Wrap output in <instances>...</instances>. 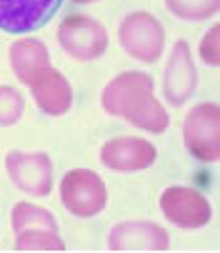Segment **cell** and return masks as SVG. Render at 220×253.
Returning <instances> with one entry per match:
<instances>
[{
    "label": "cell",
    "instance_id": "cell-11",
    "mask_svg": "<svg viewBox=\"0 0 220 253\" xmlns=\"http://www.w3.org/2000/svg\"><path fill=\"white\" fill-rule=\"evenodd\" d=\"M63 0H0V28L5 33H30L45 25Z\"/></svg>",
    "mask_w": 220,
    "mask_h": 253
},
{
    "label": "cell",
    "instance_id": "cell-8",
    "mask_svg": "<svg viewBox=\"0 0 220 253\" xmlns=\"http://www.w3.org/2000/svg\"><path fill=\"white\" fill-rule=\"evenodd\" d=\"M25 83L30 88V95H33L35 105H38V111H43L45 116H63L70 111L73 88H70L68 78L50 63L33 70Z\"/></svg>",
    "mask_w": 220,
    "mask_h": 253
},
{
    "label": "cell",
    "instance_id": "cell-19",
    "mask_svg": "<svg viewBox=\"0 0 220 253\" xmlns=\"http://www.w3.org/2000/svg\"><path fill=\"white\" fill-rule=\"evenodd\" d=\"M73 3H83L85 5V3H95V0H73Z\"/></svg>",
    "mask_w": 220,
    "mask_h": 253
},
{
    "label": "cell",
    "instance_id": "cell-1",
    "mask_svg": "<svg viewBox=\"0 0 220 253\" xmlns=\"http://www.w3.org/2000/svg\"><path fill=\"white\" fill-rule=\"evenodd\" d=\"M100 105L108 116L128 121L145 133H165L170 116L155 98V83L143 70H123L103 88Z\"/></svg>",
    "mask_w": 220,
    "mask_h": 253
},
{
    "label": "cell",
    "instance_id": "cell-6",
    "mask_svg": "<svg viewBox=\"0 0 220 253\" xmlns=\"http://www.w3.org/2000/svg\"><path fill=\"white\" fill-rule=\"evenodd\" d=\"M163 215L183 231H198L210 223L213 208L208 198L190 186H170L160 193Z\"/></svg>",
    "mask_w": 220,
    "mask_h": 253
},
{
    "label": "cell",
    "instance_id": "cell-14",
    "mask_svg": "<svg viewBox=\"0 0 220 253\" xmlns=\"http://www.w3.org/2000/svg\"><path fill=\"white\" fill-rule=\"evenodd\" d=\"M10 223L13 231H25V228H48V231H58V221L55 215L40 206H33V203H18L13 208L10 215Z\"/></svg>",
    "mask_w": 220,
    "mask_h": 253
},
{
    "label": "cell",
    "instance_id": "cell-12",
    "mask_svg": "<svg viewBox=\"0 0 220 253\" xmlns=\"http://www.w3.org/2000/svg\"><path fill=\"white\" fill-rule=\"evenodd\" d=\"M168 231L150 221H128L118 223L108 233L110 251H168Z\"/></svg>",
    "mask_w": 220,
    "mask_h": 253
},
{
    "label": "cell",
    "instance_id": "cell-15",
    "mask_svg": "<svg viewBox=\"0 0 220 253\" xmlns=\"http://www.w3.org/2000/svg\"><path fill=\"white\" fill-rule=\"evenodd\" d=\"M15 248L18 251H65V243L58 236V231L25 228L15 233Z\"/></svg>",
    "mask_w": 220,
    "mask_h": 253
},
{
    "label": "cell",
    "instance_id": "cell-17",
    "mask_svg": "<svg viewBox=\"0 0 220 253\" xmlns=\"http://www.w3.org/2000/svg\"><path fill=\"white\" fill-rule=\"evenodd\" d=\"M23 118V95L13 85H0V126H15Z\"/></svg>",
    "mask_w": 220,
    "mask_h": 253
},
{
    "label": "cell",
    "instance_id": "cell-2",
    "mask_svg": "<svg viewBox=\"0 0 220 253\" xmlns=\"http://www.w3.org/2000/svg\"><path fill=\"white\" fill-rule=\"evenodd\" d=\"M118 38H120V48L130 58L140 63H155L160 60L165 48V28L153 13L133 10L123 18L118 28Z\"/></svg>",
    "mask_w": 220,
    "mask_h": 253
},
{
    "label": "cell",
    "instance_id": "cell-5",
    "mask_svg": "<svg viewBox=\"0 0 220 253\" xmlns=\"http://www.w3.org/2000/svg\"><path fill=\"white\" fill-rule=\"evenodd\" d=\"M58 43L73 60H98L108 50V30L90 15H70L58 25Z\"/></svg>",
    "mask_w": 220,
    "mask_h": 253
},
{
    "label": "cell",
    "instance_id": "cell-4",
    "mask_svg": "<svg viewBox=\"0 0 220 253\" xmlns=\"http://www.w3.org/2000/svg\"><path fill=\"white\" fill-rule=\"evenodd\" d=\"M60 201L73 215L93 218L108 203V188L95 170L75 168L68 170L60 180Z\"/></svg>",
    "mask_w": 220,
    "mask_h": 253
},
{
    "label": "cell",
    "instance_id": "cell-9",
    "mask_svg": "<svg viewBox=\"0 0 220 253\" xmlns=\"http://www.w3.org/2000/svg\"><path fill=\"white\" fill-rule=\"evenodd\" d=\"M198 85V73H195V63L188 41H175L165 73H163V95L173 105H183L195 90Z\"/></svg>",
    "mask_w": 220,
    "mask_h": 253
},
{
    "label": "cell",
    "instance_id": "cell-13",
    "mask_svg": "<svg viewBox=\"0 0 220 253\" xmlns=\"http://www.w3.org/2000/svg\"><path fill=\"white\" fill-rule=\"evenodd\" d=\"M48 63H50V53H48L45 43H40V41L23 38L10 45V68L23 83L28 81L33 70H38L40 65H48Z\"/></svg>",
    "mask_w": 220,
    "mask_h": 253
},
{
    "label": "cell",
    "instance_id": "cell-3",
    "mask_svg": "<svg viewBox=\"0 0 220 253\" xmlns=\"http://www.w3.org/2000/svg\"><path fill=\"white\" fill-rule=\"evenodd\" d=\"M183 140L193 158L200 163H215L220 156V108L218 103L193 105L183 121Z\"/></svg>",
    "mask_w": 220,
    "mask_h": 253
},
{
    "label": "cell",
    "instance_id": "cell-18",
    "mask_svg": "<svg viewBox=\"0 0 220 253\" xmlns=\"http://www.w3.org/2000/svg\"><path fill=\"white\" fill-rule=\"evenodd\" d=\"M218 33H220L218 25H213L208 30V35L200 41V58L208 65H218V60H220V55H218Z\"/></svg>",
    "mask_w": 220,
    "mask_h": 253
},
{
    "label": "cell",
    "instance_id": "cell-10",
    "mask_svg": "<svg viewBox=\"0 0 220 253\" xmlns=\"http://www.w3.org/2000/svg\"><path fill=\"white\" fill-rule=\"evenodd\" d=\"M158 158V151L150 140H143V138H113L103 143L100 148V161L103 166H108L110 170H118V173H138L150 168Z\"/></svg>",
    "mask_w": 220,
    "mask_h": 253
},
{
    "label": "cell",
    "instance_id": "cell-16",
    "mask_svg": "<svg viewBox=\"0 0 220 253\" xmlns=\"http://www.w3.org/2000/svg\"><path fill=\"white\" fill-rule=\"evenodd\" d=\"M168 10L180 20H208L218 13L220 0H165Z\"/></svg>",
    "mask_w": 220,
    "mask_h": 253
},
{
    "label": "cell",
    "instance_id": "cell-7",
    "mask_svg": "<svg viewBox=\"0 0 220 253\" xmlns=\"http://www.w3.org/2000/svg\"><path fill=\"white\" fill-rule=\"evenodd\" d=\"M13 186L30 196H48L53 191V163L43 151H10L5 158Z\"/></svg>",
    "mask_w": 220,
    "mask_h": 253
}]
</instances>
